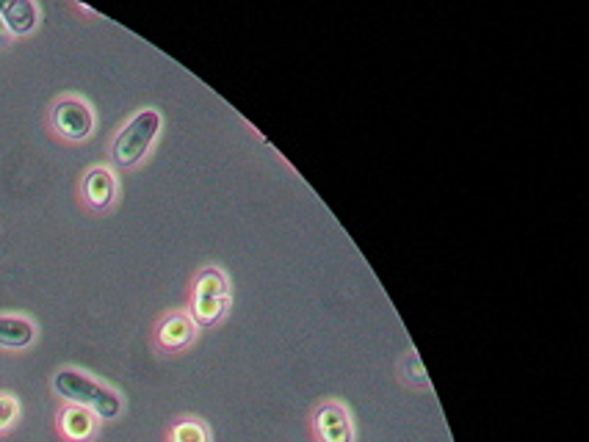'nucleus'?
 I'll list each match as a JSON object with an SVG mask.
<instances>
[{"label":"nucleus","instance_id":"1","mask_svg":"<svg viewBox=\"0 0 589 442\" xmlns=\"http://www.w3.org/2000/svg\"><path fill=\"white\" fill-rule=\"evenodd\" d=\"M53 393L62 398L64 404H75L89 412H95L100 420H117L126 412V398L113 387L102 385V382L91 379L89 374L78 368H62L53 374L51 379Z\"/></svg>","mask_w":589,"mask_h":442},{"label":"nucleus","instance_id":"2","mask_svg":"<svg viewBox=\"0 0 589 442\" xmlns=\"http://www.w3.org/2000/svg\"><path fill=\"white\" fill-rule=\"evenodd\" d=\"M161 128H164V117H161L159 108L137 111L111 142V153L108 155H111L113 169H137L150 155L153 144L159 142Z\"/></svg>","mask_w":589,"mask_h":442},{"label":"nucleus","instance_id":"3","mask_svg":"<svg viewBox=\"0 0 589 442\" xmlns=\"http://www.w3.org/2000/svg\"><path fill=\"white\" fill-rule=\"evenodd\" d=\"M232 307V285L225 268L203 266L192 283V321L197 329H214Z\"/></svg>","mask_w":589,"mask_h":442},{"label":"nucleus","instance_id":"4","mask_svg":"<svg viewBox=\"0 0 589 442\" xmlns=\"http://www.w3.org/2000/svg\"><path fill=\"white\" fill-rule=\"evenodd\" d=\"M47 125L62 142L84 144L95 136L97 117L95 108L78 95H62L47 108Z\"/></svg>","mask_w":589,"mask_h":442},{"label":"nucleus","instance_id":"5","mask_svg":"<svg viewBox=\"0 0 589 442\" xmlns=\"http://www.w3.org/2000/svg\"><path fill=\"white\" fill-rule=\"evenodd\" d=\"M78 194L91 213H108L120 199V175L111 164L89 166L80 177Z\"/></svg>","mask_w":589,"mask_h":442},{"label":"nucleus","instance_id":"6","mask_svg":"<svg viewBox=\"0 0 589 442\" xmlns=\"http://www.w3.org/2000/svg\"><path fill=\"white\" fill-rule=\"evenodd\" d=\"M310 431L316 442H355L358 440V431H355L351 412L340 401L318 404L310 415Z\"/></svg>","mask_w":589,"mask_h":442},{"label":"nucleus","instance_id":"7","mask_svg":"<svg viewBox=\"0 0 589 442\" xmlns=\"http://www.w3.org/2000/svg\"><path fill=\"white\" fill-rule=\"evenodd\" d=\"M197 335H199L197 323L192 321V316H188L186 310H170L159 323H155L153 341L161 354H181L186 352L188 346H194Z\"/></svg>","mask_w":589,"mask_h":442},{"label":"nucleus","instance_id":"8","mask_svg":"<svg viewBox=\"0 0 589 442\" xmlns=\"http://www.w3.org/2000/svg\"><path fill=\"white\" fill-rule=\"evenodd\" d=\"M100 423L102 420L95 412L75 404H64L56 415V429L67 442H91L100 431Z\"/></svg>","mask_w":589,"mask_h":442},{"label":"nucleus","instance_id":"9","mask_svg":"<svg viewBox=\"0 0 589 442\" xmlns=\"http://www.w3.org/2000/svg\"><path fill=\"white\" fill-rule=\"evenodd\" d=\"M40 7L34 0H0V23L12 36H29L40 29Z\"/></svg>","mask_w":589,"mask_h":442},{"label":"nucleus","instance_id":"10","mask_svg":"<svg viewBox=\"0 0 589 442\" xmlns=\"http://www.w3.org/2000/svg\"><path fill=\"white\" fill-rule=\"evenodd\" d=\"M36 323L25 316H0V349L23 352L34 346Z\"/></svg>","mask_w":589,"mask_h":442},{"label":"nucleus","instance_id":"11","mask_svg":"<svg viewBox=\"0 0 589 442\" xmlns=\"http://www.w3.org/2000/svg\"><path fill=\"white\" fill-rule=\"evenodd\" d=\"M166 442H214V437H210V429L205 420L186 415V418H177L175 423L170 426Z\"/></svg>","mask_w":589,"mask_h":442},{"label":"nucleus","instance_id":"12","mask_svg":"<svg viewBox=\"0 0 589 442\" xmlns=\"http://www.w3.org/2000/svg\"><path fill=\"white\" fill-rule=\"evenodd\" d=\"M399 376H402L404 385L413 387V390H432V382L429 376H426L424 363H421V357L415 352L404 354L402 363H399Z\"/></svg>","mask_w":589,"mask_h":442},{"label":"nucleus","instance_id":"13","mask_svg":"<svg viewBox=\"0 0 589 442\" xmlns=\"http://www.w3.org/2000/svg\"><path fill=\"white\" fill-rule=\"evenodd\" d=\"M20 415H23L20 398L12 393H0V437L9 434L20 423Z\"/></svg>","mask_w":589,"mask_h":442}]
</instances>
